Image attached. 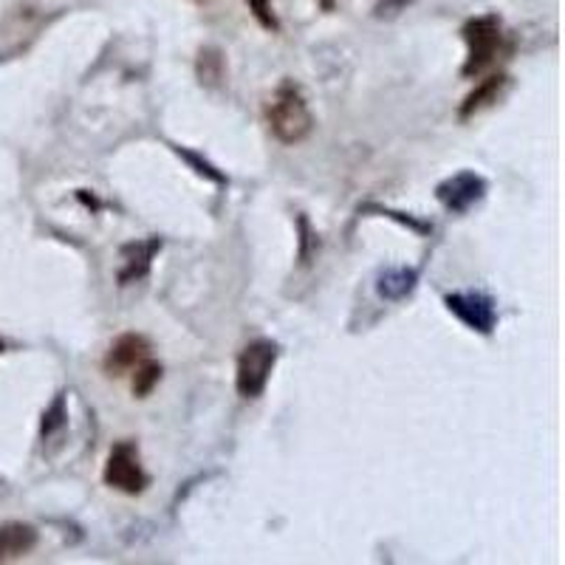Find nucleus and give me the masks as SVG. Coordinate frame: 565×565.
<instances>
[{
  "instance_id": "13",
  "label": "nucleus",
  "mask_w": 565,
  "mask_h": 565,
  "mask_svg": "<svg viewBox=\"0 0 565 565\" xmlns=\"http://www.w3.org/2000/svg\"><path fill=\"white\" fill-rule=\"evenodd\" d=\"M159 380H161V365L148 356V360L139 362V365L134 367V393L139 398H145L156 385H159Z\"/></svg>"
},
{
  "instance_id": "2",
  "label": "nucleus",
  "mask_w": 565,
  "mask_h": 565,
  "mask_svg": "<svg viewBox=\"0 0 565 565\" xmlns=\"http://www.w3.org/2000/svg\"><path fill=\"white\" fill-rule=\"evenodd\" d=\"M461 38L467 43V63H463L461 74L463 77H478L489 65L494 63V57L501 54L503 45V23L498 14H481V18H472L463 23Z\"/></svg>"
},
{
  "instance_id": "17",
  "label": "nucleus",
  "mask_w": 565,
  "mask_h": 565,
  "mask_svg": "<svg viewBox=\"0 0 565 565\" xmlns=\"http://www.w3.org/2000/svg\"><path fill=\"white\" fill-rule=\"evenodd\" d=\"M322 3V9H326V12H331V9H334V0H320Z\"/></svg>"
},
{
  "instance_id": "6",
  "label": "nucleus",
  "mask_w": 565,
  "mask_h": 565,
  "mask_svg": "<svg viewBox=\"0 0 565 565\" xmlns=\"http://www.w3.org/2000/svg\"><path fill=\"white\" fill-rule=\"evenodd\" d=\"M483 195H487V181L478 173H472V170H461V173L444 179L436 186V199L441 201L444 210L456 212V215L472 210Z\"/></svg>"
},
{
  "instance_id": "11",
  "label": "nucleus",
  "mask_w": 565,
  "mask_h": 565,
  "mask_svg": "<svg viewBox=\"0 0 565 565\" xmlns=\"http://www.w3.org/2000/svg\"><path fill=\"white\" fill-rule=\"evenodd\" d=\"M418 282V271L407 269V266H393V269L382 271L380 282H376V291L385 300H402V297L411 295L416 289Z\"/></svg>"
},
{
  "instance_id": "5",
  "label": "nucleus",
  "mask_w": 565,
  "mask_h": 565,
  "mask_svg": "<svg viewBox=\"0 0 565 565\" xmlns=\"http://www.w3.org/2000/svg\"><path fill=\"white\" fill-rule=\"evenodd\" d=\"M444 302H447V309H450L463 326H469L472 331H478V334L489 337L494 331V326H498L494 300L489 295H483V291H452V295L444 297Z\"/></svg>"
},
{
  "instance_id": "18",
  "label": "nucleus",
  "mask_w": 565,
  "mask_h": 565,
  "mask_svg": "<svg viewBox=\"0 0 565 565\" xmlns=\"http://www.w3.org/2000/svg\"><path fill=\"white\" fill-rule=\"evenodd\" d=\"M0 351H3V345H0Z\"/></svg>"
},
{
  "instance_id": "15",
  "label": "nucleus",
  "mask_w": 565,
  "mask_h": 565,
  "mask_svg": "<svg viewBox=\"0 0 565 565\" xmlns=\"http://www.w3.org/2000/svg\"><path fill=\"white\" fill-rule=\"evenodd\" d=\"M413 3H416V0H376V3H373V14L380 20H393L405 12V9H411Z\"/></svg>"
},
{
  "instance_id": "14",
  "label": "nucleus",
  "mask_w": 565,
  "mask_h": 565,
  "mask_svg": "<svg viewBox=\"0 0 565 565\" xmlns=\"http://www.w3.org/2000/svg\"><path fill=\"white\" fill-rule=\"evenodd\" d=\"M252 9V14L257 18V23L264 29H269V32H277L280 29V23H277L275 18V9H271V0H246Z\"/></svg>"
},
{
  "instance_id": "16",
  "label": "nucleus",
  "mask_w": 565,
  "mask_h": 565,
  "mask_svg": "<svg viewBox=\"0 0 565 565\" xmlns=\"http://www.w3.org/2000/svg\"><path fill=\"white\" fill-rule=\"evenodd\" d=\"M63 424H65V405H63V396H60V398H54L52 411L43 416V436L54 433L57 427H63Z\"/></svg>"
},
{
  "instance_id": "12",
  "label": "nucleus",
  "mask_w": 565,
  "mask_h": 565,
  "mask_svg": "<svg viewBox=\"0 0 565 565\" xmlns=\"http://www.w3.org/2000/svg\"><path fill=\"white\" fill-rule=\"evenodd\" d=\"M199 79L201 85H221L224 79V57H221L218 49H204L199 54Z\"/></svg>"
},
{
  "instance_id": "9",
  "label": "nucleus",
  "mask_w": 565,
  "mask_h": 565,
  "mask_svg": "<svg viewBox=\"0 0 565 565\" xmlns=\"http://www.w3.org/2000/svg\"><path fill=\"white\" fill-rule=\"evenodd\" d=\"M34 543H38V534L32 526H23V523L0 526V563L23 557V554L32 552Z\"/></svg>"
},
{
  "instance_id": "4",
  "label": "nucleus",
  "mask_w": 565,
  "mask_h": 565,
  "mask_svg": "<svg viewBox=\"0 0 565 565\" xmlns=\"http://www.w3.org/2000/svg\"><path fill=\"white\" fill-rule=\"evenodd\" d=\"M103 478L110 489L125 494H141L150 483L148 472L141 467L139 447L134 441L116 444L114 450H110L108 461H105Z\"/></svg>"
},
{
  "instance_id": "3",
  "label": "nucleus",
  "mask_w": 565,
  "mask_h": 565,
  "mask_svg": "<svg viewBox=\"0 0 565 565\" xmlns=\"http://www.w3.org/2000/svg\"><path fill=\"white\" fill-rule=\"evenodd\" d=\"M277 342L255 340L241 351L238 371H235V387L244 398H257L269 385V376L277 362Z\"/></svg>"
},
{
  "instance_id": "7",
  "label": "nucleus",
  "mask_w": 565,
  "mask_h": 565,
  "mask_svg": "<svg viewBox=\"0 0 565 565\" xmlns=\"http://www.w3.org/2000/svg\"><path fill=\"white\" fill-rule=\"evenodd\" d=\"M150 356V342L148 337L141 334H122L119 340H114V345L105 353V373L108 376H122V373L134 371L139 362H145Z\"/></svg>"
},
{
  "instance_id": "8",
  "label": "nucleus",
  "mask_w": 565,
  "mask_h": 565,
  "mask_svg": "<svg viewBox=\"0 0 565 565\" xmlns=\"http://www.w3.org/2000/svg\"><path fill=\"white\" fill-rule=\"evenodd\" d=\"M161 249L159 238L150 241H136V244H128L122 249V271H119V282L128 286V282L141 280V277L150 271V264H153L156 252Z\"/></svg>"
},
{
  "instance_id": "10",
  "label": "nucleus",
  "mask_w": 565,
  "mask_h": 565,
  "mask_svg": "<svg viewBox=\"0 0 565 565\" xmlns=\"http://www.w3.org/2000/svg\"><path fill=\"white\" fill-rule=\"evenodd\" d=\"M507 85H509L507 74H494V77H487L483 83H478L476 90H472V94L463 99L461 119H469V116L478 114V110H483V108H489L492 103H498Z\"/></svg>"
},
{
  "instance_id": "1",
  "label": "nucleus",
  "mask_w": 565,
  "mask_h": 565,
  "mask_svg": "<svg viewBox=\"0 0 565 565\" xmlns=\"http://www.w3.org/2000/svg\"><path fill=\"white\" fill-rule=\"evenodd\" d=\"M266 122L282 145H300L315 130V114L302 97L300 85L282 79L271 99L266 103Z\"/></svg>"
}]
</instances>
